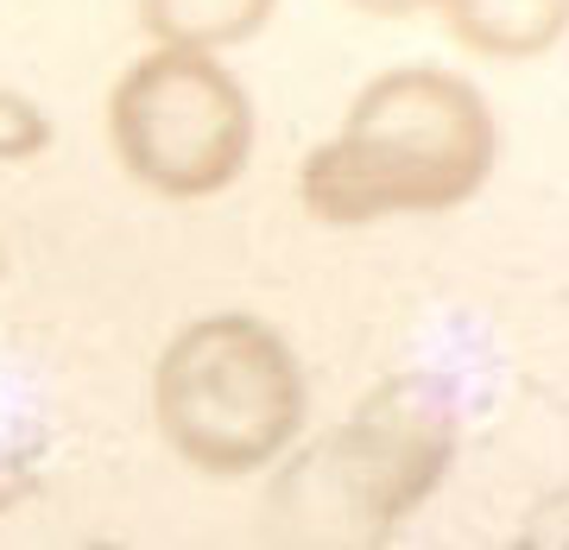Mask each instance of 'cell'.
Here are the masks:
<instances>
[{
  "instance_id": "obj_1",
  "label": "cell",
  "mask_w": 569,
  "mask_h": 550,
  "mask_svg": "<svg viewBox=\"0 0 569 550\" xmlns=\"http://www.w3.org/2000/svg\"><path fill=\"white\" fill-rule=\"evenodd\" d=\"M500 159L488 96L456 70L406 63L373 77L348 102L336 140L298 171V197L329 228H367L387 216H449L481 197Z\"/></svg>"
},
{
  "instance_id": "obj_2",
  "label": "cell",
  "mask_w": 569,
  "mask_h": 550,
  "mask_svg": "<svg viewBox=\"0 0 569 550\" xmlns=\"http://www.w3.org/2000/svg\"><path fill=\"white\" fill-rule=\"evenodd\" d=\"M449 462L456 399L425 373H399L317 443L279 456V474L266 488V538L310 550L387 544L449 481Z\"/></svg>"
},
{
  "instance_id": "obj_3",
  "label": "cell",
  "mask_w": 569,
  "mask_h": 550,
  "mask_svg": "<svg viewBox=\"0 0 569 550\" xmlns=\"http://www.w3.org/2000/svg\"><path fill=\"white\" fill-rule=\"evenodd\" d=\"M310 411L305 367L279 329L247 310H216L171 336L152 373V418L178 462L197 474L272 469Z\"/></svg>"
},
{
  "instance_id": "obj_4",
  "label": "cell",
  "mask_w": 569,
  "mask_h": 550,
  "mask_svg": "<svg viewBox=\"0 0 569 550\" xmlns=\"http://www.w3.org/2000/svg\"><path fill=\"white\" fill-rule=\"evenodd\" d=\"M108 146L152 197H216L253 159V102L216 51L152 44L108 89Z\"/></svg>"
},
{
  "instance_id": "obj_5",
  "label": "cell",
  "mask_w": 569,
  "mask_h": 550,
  "mask_svg": "<svg viewBox=\"0 0 569 550\" xmlns=\"http://www.w3.org/2000/svg\"><path fill=\"white\" fill-rule=\"evenodd\" d=\"M456 44L488 63H538L569 32V0H430Z\"/></svg>"
},
{
  "instance_id": "obj_6",
  "label": "cell",
  "mask_w": 569,
  "mask_h": 550,
  "mask_svg": "<svg viewBox=\"0 0 569 550\" xmlns=\"http://www.w3.org/2000/svg\"><path fill=\"white\" fill-rule=\"evenodd\" d=\"M279 0H140V26L152 44L183 51H228V44L260 39Z\"/></svg>"
},
{
  "instance_id": "obj_7",
  "label": "cell",
  "mask_w": 569,
  "mask_h": 550,
  "mask_svg": "<svg viewBox=\"0 0 569 550\" xmlns=\"http://www.w3.org/2000/svg\"><path fill=\"white\" fill-rule=\"evenodd\" d=\"M51 146V114L20 89H0V164H26Z\"/></svg>"
},
{
  "instance_id": "obj_8",
  "label": "cell",
  "mask_w": 569,
  "mask_h": 550,
  "mask_svg": "<svg viewBox=\"0 0 569 550\" xmlns=\"http://www.w3.org/2000/svg\"><path fill=\"white\" fill-rule=\"evenodd\" d=\"M32 481H39V456H32V443H20V437H0V519H7V512L32 493Z\"/></svg>"
},
{
  "instance_id": "obj_9",
  "label": "cell",
  "mask_w": 569,
  "mask_h": 550,
  "mask_svg": "<svg viewBox=\"0 0 569 550\" xmlns=\"http://www.w3.org/2000/svg\"><path fill=\"white\" fill-rule=\"evenodd\" d=\"M348 7H361L373 20H411V13H425L430 0H348Z\"/></svg>"
}]
</instances>
